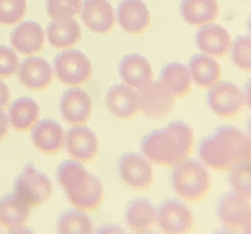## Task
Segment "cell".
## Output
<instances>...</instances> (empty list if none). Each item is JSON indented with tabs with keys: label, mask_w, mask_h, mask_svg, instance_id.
I'll use <instances>...</instances> for the list:
<instances>
[{
	"label": "cell",
	"mask_w": 251,
	"mask_h": 234,
	"mask_svg": "<svg viewBox=\"0 0 251 234\" xmlns=\"http://www.w3.org/2000/svg\"><path fill=\"white\" fill-rule=\"evenodd\" d=\"M247 27H248V32H250V36H251V15L248 16V21H247Z\"/></svg>",
	"instance_id": "39"
},
{
	"label": "cell",
	"mask_w": 251,
	"mask_h": 234,
	"mask_svg": "<svg viewBox=\"0 0 251 234\" xmlns=\"http://www.w3.org/2000/svg\"><path fill=\"white\" fill-rule=\"evenodd\" d=\"M176 106V98L171 95L161 82H150L139 90V107L145 117L159 121L168 117Z\"/></svg>",
	"instance_id": "9"
},
{
	"label": "cell",
	"mask_w": 251,
	"mask_h": 234,
	"mask_svg": "<svg viewBox=\"0 0 251 234\" xmlns=\"http://www.w3.org/2000/svg\"><path fill=\"white\" fill-rule=\"evenodd\" d=\"M159 82L166 87L174 98H184L192 92L193 87L190 71L179 61H173L163 67L161 74H159Z\"/></svg>",
	"instance_id": "28"
},
{
	"label": "cell",
	"mask_w": 251,
	"mask_h": 234,
	"mask_svg": "<svg viewBox=\"0 0 251 234\" xmlns=\"http://www.w3.org/2000/svg\"><path fill=\"white\" fill-rule=\"evenodd\" d=\"M105 106L115 117L129 121L140 112L139 92L126 84H115L105 95Z\"/></svg>",
	"instance_id": "19"
},
{
	"label": "cell",
	"mask_w": 251,
	"mask_h": 234,
	"mask_svg": "<svg viewBox=\"0 0 251 234\" xmlns=\"http://www.w3.org/2000/svg\"><path fill=\"white\" fill-rule=\"evenodd\" d=\"M195 146V133L187 122L176 121L163 128L153 130L140 141L142 154L151 165L174 167L190 157Z\"/></svg>",
	"instance_id": "1"
},
{
	"label": "cell",
	"mask_w": 251,
	"mask_h": 234,
	"mask_svg": "<svg viewBox=\"0 0 251 234\" xmlns=\"http://www.w3.org/2000/svg\"><path fill=\"white\" fill-rule=\"evenodd\" d=\"M232 36L224 26L211 22L200 27L195 36V45L201 53H206L214 58H224L229 55L232 47Z\"/></svg>",
	"instance_id": "20"
},
{
	"label": "cell",
	"mask_w": 251,
	"mask_h": 234,
	"mask_svg": "<svg viewBox=\"0 0 251 234\" xmlns=\"http://www.w3.org/2000/svg\"><path fill=\"white\" fill-rule=\"evenodd\" d=\"M251 218V202L237 191L227 192L218 204V220L221 225L232 233L243 231Z\"/></svg>",
	"instance_id": "11"
},
{
	"label": "cell",
	"mask_w": 251,
	"mask_h": 234,
	"mask_svg": "<svg viewBox=\"0 0 251 234\" xmlns=\"http://www.w3.org/2000/svg\"><path fill=\"white\" fill-rule=\"evenodd\" d=\"M229 55L233 66L251 74V36H238L233 39Z\"/></svg>",
	"instance_id": "30"
},
{
	"label": "cell",
	"mask_w": 251,
	"mask_h": 234,
	"mask_svg": "<svg viewBox=\"0 0 251 234\" xmlns=\"http://www.w3.org/2000/svg\"><path fill=\"white\" fill-rule=\"evenodd\" d=\"M187 67L190 71L193 84L200 88L209 90L222 81V67L214 56H209L206 53L193 55Z\"/></svg>",
	"instance_id": "22"
},
{
	"label": "cell",
	"mask_w": 251,
	"mask_h": 234,
	"mask_svg": "<svg viewBox=\"0 0 251 234\" xmlns=\"http://www.w3.org/2000/svg\"><path fill=\"white\" fill-rule=\"evenodd\" d=\"M115 15L119 27L130 36H140L151 24L150 10L144 0H121Z\"/></svg>",
	"instance_id": "13"
},
{
	"label": "cell",
	"mask_w": 251,
	"mask_h": 234,
	"mask_svg": "<svg viewBox=\"0 0 251 234\" xmlns=\"http://www.w3.org/2000/svg\"><path fill=\"white\" fill-rule=\"evenodd\" d=\"M20 66L18 53L11 48L0 45V79H10L13 77Z\"/></svg>",
	"instance_id": "34"
},
{
	"label": "cell",
	"mask_w": 251,
	"mask_h": 234,
	"mask_svg": "<svg viewBox=\"0 0 251 234\" xmlns=\"http://www.w3.org/2000/svg\"><path fill=\"white\" fill-rule=\"evenodd\" d=\"M16 76L20 79V84L32 92H42L47 90L53 82V67L50 63L39 56H27L26 60L20 61Z\"/></svg>",
	"instance_id": "14"
},
{
	"label": "cell",
	"mask_w": 251,
	"mask_h": 234,
	"mask_svg": "<svg viewBox=\"0 0 251 234\" xmlns=\"http://www.w3.org/2000/svg\"><path fill=\"white\" fill-rule=\"evenodd\" d=\"M118 74L123 84L135 88L137 92L153 82V67L150 61L139 53H129L123 56L118 66Z\"/></svg>",
	"instance_id": "21"
},
{
	"label": "cell",
	"mask_w": 251,
	"mask_h": 234,
	"mask_svg": "<svg viewBox=\"0 0 251 234\" xmlns=\"http://www.w3.org/2000/svg\"><path fill=\"white\" fill-rule=\"evenodd\" d=\"M79 15H81L84 26L100 36L110 34L116 24L115 8L108 0H84Z\"/></svg>",
	"instance_id": "16"
},
{
	"label": "cell",
	"mask_w": 251,
	"mask_h": 234,
	"mask_svg": "<svg viewBox=\"0 0 251 234\" xmlns=\"http://www.w3.org/2000/svg\"><path fill=\"white\" fill-rule=\"evenodd\" d=\"M229 181L233 191L251 201V161H243L233 165L229 173Z\"/></svg>",
	"instance_id": "31"
},
{
	"label": "cell",
	"mask_w": 251,
	"mask_h": 234,
	"mask_svg": "<svg viewBox=\"0 0 251 234\" xmlns=\"http://www.w3.org/2000/svg\"><path fill=\"white\" fill-rule=\"evenodd\" d=\"M243 95H245V103H247L248 109L251 111V79L247 82V85H245V88H243Z\"/></svg>",
	"instance_id": "37"
},
{
	"label": "cell",
	"mask_w": 251,
	"mask_h": 234,
	"mask_svg": "<svg viewBox=\"0 0 251 234\" xmlns=\"http://www.w3.org/2000/svg\"><path fill=\"white\" fill-rule=\"evenodd\" d=\"M45 10L52 20L74 18L81 13L82 0H45Z\"/></svg>",
	"instance_id": "32"
},
{
	"label": "cell",
	"mask_w": 251,
	"mask_h": 234,
	"mask_svg": "<svg viewBox=\"0 0 251 234\" xmlns=\"http://www.w3.org/2000/svg\"><path fill=\"white\" fill-rule=\"evenodd\" d=\"M10 132V121H8V114L3 111V107H0V143L8 136Z\"/></svg>",
	"instance_id": "35"
},
{
	"label": "cell",
	"mask_w": 251,
	"mask_h": 234,
	"mask_svg": "<svg viewBox=\"0 0 251 234\" xmlns=\"http://www.w3.org/2000/svg\"><path fill=\"white\" fill-rule=\"evenodd\" d=\"M180 16L188 26L203 27L219 18V2L218 0H182Z\"/></svg>",
	"instance_id": "25"
},
{
	"label": "cell",
	"mask_w": 251,
	"mask_h": 234,
	"mask_svg": "<svg viewBox=\"0 0 251 234\" xmlns=\"http://www.w3.org/2000/svg\"><path fill=\"white\" fill-rule=\"evenodd\" d=\"M243 233H248V234H251V218H250L248 223L245 225V228H243Z\"/></svg>",
	"instance_id": "38"
},
{
	"label": "cell",
	"mask_w": 251,
	"mask_h": 234,
	"mask_svg": "<svg viewBox=\"0 0 251 234\" xmlns=\"http://www.w3.org/2000/svg\"><path fill=\"white\" fill-rule=\"evenodd\" d=\"M206 105L209 111L221 119H233L240 116L247 107L243 88L233 82H218L208 90Z\"/></svg>",
	"instance_id": "7"
},
{
	"label": "cell",
	"mask_w": 251,
	"mask_h": 234,
	"mask_svg": "<svg viewBox=\"0 0 251 234\" xmlns=\"http://www.w3.org/2000/svg\"><path fill=\"white\" fill-rule=\"evenodd\" d=\"M118 175L123 183L134 191H147L155 180L151 162L139 152H126L119 157Z\"/></svg>",
	"instance_id": "8"
},
{
	"label": "cell",
	"mask_w": 251,
	"mask_h": 234,
	"mask_svg": "<svg viewBox=\"0 0 251 234\" xmlns=\"http://www.w3.org/2000/svg\"><path fill=\"white\" fill-rule=\"evenodd\" d=\"M26 11V0H0V24L16 26L25 20Z\"/></svg>",
	"instance_id": "33"
},
{
	"label": "cell",
	"mask_w": 251,
	"mask_h": 234,
	"mask_svg": "<svg viewBox=\"0 0 251 234\" xmlns=\"http://www.w3.org/2000/svg\"><path fill=\"white\" fill-rule=\"evenodd\" d=\"M56 181L73 207L94 212L103 204V185L84 167L82 162L74 159L63 161L56 169Z\"/></svg>",
	"instance_id": "3"
},
{
	"label": "cell",
	"mask_w": 251,
	"mask_h": 234,
	"mask_svg": "<svg viewBox=\"0 0 251 234\" xmlns=\"http://www.w3.org/2000/svg\"><path fill=\"white\" fill-rule=\"evenodd\" d=\"M29 216L31 207L15 192L0 197V226L7 231L25 226Z\"/></svg>",
	"instance_id": "27"
},
{
	"label": "cell",
	"mask_w": 251,
	"mask_h": 234,
	"mask_svg": "<svg viewBox=\"0 0 251 234\" xmlns=\"http://www.w3.org/2000/svg\"><path fill=\"white\" fill-rule=\"evenodd\" d=\"M198 157L216 172L230 170L233 165L251 161V140L248 133L232 125H222L198 145Z\"/></svg>",
	"instance_id": "2"
},
{
	"label": "cell",
	"mask_w": 251,
	"mask_h": 234,
	"mask_svg": "<svg viewBox=\"0 0 251 234\" xmlns=\"http://www.w3.org/2000/svg\"><path fill=\"white\" fill-rule=\"evenodd\" d=\"M56 231L61 234H90L94 233V225L87 212L74 207L60 215L56 221Z\"/></svg>",
	"instance_id": "29"
},
{
	"label": "cell",
	"mask_w": 251,
	"mask_h": 234,
	"mask_svg": "<svg viewBox=\"0 0 251 234\" xmlns=\"http://www.w3.org/2000/svg\"><path fill=\"white\" fill-rule=\"evenodd\" d=\"M158 212V228L166 234H184L190 233L195 225L192 210L187 207V204L168 199L159 204L156 209Z\"/></svg>",
	"instance_id": "10"
},
{
	"label": "cell",
	"mask_w": 251,
	"mask_h": 234,
	"mask_svg": "<svg viewBox=\"0 0 251 234\" xmlns=\"http://www.w3.org/2000/svg\"><path fill=\"white\" fill-rule=\"evenodd\" d=\"M126 223L132 233H151L158 225L156 207L148 199H135L126 207Z\"/></svg>",
	"instance_id": "23"
},
{
	"label": "cell",
	"mask_w": 251,
	"mask_h": 234,
	"mask_svg": "<svg viewBox=\"0 0 251 234\" xmlns=\"http://www.w3.org/2000/svg\"><path fill=\"white\" fill-rule=\"evenodd\" d=\"M31 141L39 152L45 156H56L65 148L66 132L53 119H44L32 127Z\"/></svg>",
	"instance_id": "18"
},
{
	"label": "cell",
	"mask_w": 251,
	"mask_h": 234,
	"mask_svg": "<svg viewBox=\"0 0 251 234\" xmlns=\"http://www.w3.org/2000/svg\"><path fill=\"white\" fill-rule=\"evenodd\" d=\"M11 100V92L8 85L0 79V107H7Z\"/></svg>",
	"instance_id": "36"
},
{
	"label": "cell",
	"mask_w": 251,
	"mask_h": 234,
	"mask_svg": "<svg viewBox=\"0 0 251 234\" xmlns=\"http://www.w3.org/2000/svg\"><path fill=\"white\" fill-rule=\"evenodd\" d=\"M171 186L182 201L201 202L213 190V180L208 167L201 161L187 157L185 161L174 165Z\"/></svg>",
	"instance_id": "4"
},
{
	"label": "cell",
	"mask_w": 251,
	"mask_h": 234,
	"mask_svg": "<svg viewBox=\"0 0 251 234\" xmlns=\"http://www.w3.org/2000/svg\"><path fill=\"white\" fill-rule=\"evenodd\" d=\"M49 43L56 50H68L74 48L81 42L82 39V29L81 24L74 18L66 20H53L47 26L45 32Z\"/></svg>",
	"instance_id": "24"
},
{
	"label": "cell",
	"mask_w": 251,
	"mask_h": 234,
	"mask_svg": "<svg viewBox=\"0 0 251 234\" xmlns=\"http://www.w3.org/2000/svg\"><path fill=\"white\" fill-rule=\"evenodd\" d=\"M53 74L66 87H81L92 77V63L81 50H63L53 58Z\"/></svg>",
	"instance_id": "6"
},
{
	"label": "cell",
	"mask_w": 251,
	"mask_h": 234,
	"mask_svg": "<svg viewBox=\"0 0 251 234\" xmlns=\"http://www.w3.org/2000/svg\"><path fill=\"white\" fill-rule=\"evenodd\" d=\"M60 114L68 125H85L92 116L94 105L90 95L79 87H70L60 98Z\"/></svg>",
	"instance_id": "12"
},
{
	"label": "cell",
	"mask_w": 251,
	"mask_h": 234,
	"mask_svg": "<svg viewBox=\"0 0 251 234\" xmlns=\"http://www.w3.org/2000/svg\"><path fill=\"white\" fill-rule=\"evenodd\" d=\"M10 45L16 53L32 56L45 47V31L36 21H21L10 34Z\"/></svg>",
	"instance_id": "17"
},
{
	"label": "cell",
	"mask_w": 251,
	"mask_h": 234,
	"mask_svg": "<svg viewBox=\"0 0 251 234\" xmlns=\"http://www.w3.org/2000/svg\"><path fill=\"white\" fill-rule=\"evenodd\" d=\"M248 136H250V140H251V119L248 121Z\"/></svg>",
	"instance_id": "40"
},
{
	"label": "cell",
	"mask_w": 251,
	"mask_h": 234,
	"mask_svg": "<svg viewBox=\"0 0 251 234\" xmlns=\"http://www.w3.org/2000/svg\"><path fill=\"white\" fill-rule=\"evenodd\" d=\"M8 121L10 127L20 133L31 132L32 127L39 122L41 116V107L37 101L31 96H21V98L10 103L8 107Z\"/></svg>",
	"instance_id": "26"
},
{
	"label": "cell",
	"mask_w": 251,
	"mask_h": 234,
	"mask_svg": "<svg viewBox=\"0 0 251 234\" xmlns=\"http://www.w3.org/2000/svg\"><path fill=\"white\" fill-rule=\"evenodd\" d=\"M13 191L29 207H41L53 196V185L34 164H26L13 181Z\"/></svg>",
	"instance_id": "5"
},
{
	"label": "cell",
	"mask_w": 251,
	"mask_h": 234,
	"mask_svg": "<svg viewBox=\"0 0 251 234\" xmlns=\"http://www.w3.org/2000/svg\"><path fill=\"white\" fill-rule=\"evenodd\" d=\"M65 148L71 159L89 164L99 154V138L92 128L85 125H74L66 132Z\"/></svg>",
	"instance_id": "15"
}]
</instances>
